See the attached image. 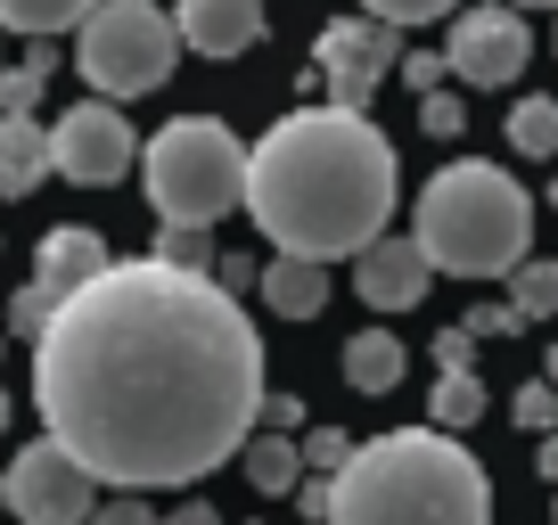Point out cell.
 I'll use <instances>...</instances> for the list:
<instances>
[{"label": "cell", "instance_id": "cell-1", "mask_svg": "<svg viewBox=\"0 0 558 525\" xmlns=\"http://www.w3.org/2000/svg\"><path fill=\"white\" fill-rule=\"evenodd\" d=\"M34 403L41 436L90 485H197L255 436L263 337L206 271L132 255L41 320Z\"/></svg>", "mask_w": 558, "mask_h": 525}, {"label": "cell", "instance_id": "cell-2", "mask_svg": "<svg viewBox=\"0 0 558 525\" xmlns=\"http://www.w3.org/2000/svg\"><path fill=\"white\" fill-rule=\"evenodd\" d=\"M395 190H402V164L369 115L296 107V115H279L246 148V197L239 206L255 213V230L279 255L329 262V255H362L369 239H386Z\"/></svg>", "mask_w": 558, "mask_h": 525}, {"label": "cell", "instance_id": "cell-3", "mask_svg": "<svg viewBox=\"0 0 558 525\" xmlns=\"http://www.w3.org/2000/svg\"><path fill=\"white\" fill-rule=\"evenodd\" d=\"M320 525H493L485 460L460 436H436V427L369 436L329 476Z\"/></svg>", "mask_w": 558, "mask_h": 525}, {"label": "cell", "instance_id": "cell-4", "mask_svg": "<svg viewBox=\"0 0 558 525\" xmlns=\"http://www.w3.org/2000/svg\"><path fill=\"white\" fill-rule=\"evenodd\" d=\"M411 246L427 271H452V280H501L534 255V197L485 157L444 164L411 213Z\"/></svg>", "mask_w": 558, "mask_h": 525}, {"label": "cell", "instance_id": "cell-5", "mask_svg": "<svg viewBox=\"0 0 558 525\" xmlns=\"http://www.w3.org/2000/svg\"><path fill=\"white\" fill-rule=\"evenodd\" d=\"M140 190L173 230H214L246 197V148L214 115H173L157 141L140 148Z\"/></svg>", "mask_w": 558, "mask_h": 525}, {"label": "cell", "instance_id": "cell-6", "mask_svg": "<svg viewBox=\"0 0 558 525\" xmlns=\"http://www.w3.org/2000/svg\"><path fill=\"white\" fill-rule=\"evenodd\" d=\"M173 58H181V34L157 0H90V17L74 25V66L107 107L148 99L173 74Z\"/></svg>", "mask_w": 558, "mask_h": 525}, {"label": "cell", "instance_id": "cell-7", "mask_svg": "<svg viewBox=\"0 0 558 525\" xmlns=\"http://www.w3.org/2000/svg\"><path fill=\"white\" fill-rule=\"evenodd\" d=\"M132 164H140V141H132V123H123V107L83 99V107H66V115L50 123V173L74 181V190H107V181H123Z\"/></svg>", "mask_w": 558, "mask_h": 525}, {"label": "cell", "instance_id": "cell-8", "mask_svg": "<svg viewBox=\"0 0 558 525\" xmlns=\"http://www.w3.org/2000/svg\"><path fill=\"white\" fill-rule=\"evenodd\" d=\"M395 58H402L395 25H378V17H337L313 41V74L329 83V107H345V115H369V99L395 74Z\"/></svg>", "mask_w": 558, "mask_h": 525}, {"label": "cell", "instance_id": "cell-9", "mask_svg": "<svg viewBox=\"0 0 558 525\" xmlns=\"http://www.w3.org/2000/svg\"><path fill=\"white\" fill-rule=\"evenodd\" d=\"M0 492H9V509H17V525H83L90 509H99V485H90L83 468H74L66 452H58L50 436L25 443L17 460H9V476H0Z\"/></svg>", "mask_w": 558, "mask_h": 525}, {"label": "cell", "instance_id": "cell-10", "mask_svg": "<svg viewBox=\"0 0 558 525\" xmlns=\"http://www.w3.org/2000/svg\"><path fill=\"white\" fill-rule=\"evenodd\" d=\"M525 58H534V25H525L518 9H460L452 17L444 74H460V83H476V90H501V83L525 74Z\"/></svg>", "mask_w": 558, "mask_h": 525}, {"label": "cell", "instance_id": "cell-11", "mask_svg": "<svg viewBox=\"0 0 558 525\" xmlns=\"http://www.w3.org/2000/svg\"><path fill=\"white\" fill-rule=\"evenodd\" d=\"M173 34H181V50H197V58H239V50L263 41V0H181Z\"/></svg>", "mask_w": 558, "mask_h": 525}, {"label": "cell", "instance_id": "cell-12", "mask_svg": "<svg viewBox=\"0 0 558 525\" xmlns=\"http://www.w3.org/2000/svg\"><path fill=\"white\" fill-rule=\"evenodd\" d=\"M427 262H418V246L411 239H369L362 246V271H353V288H362V304L369 313H411L418 296H427Z\"/></svg>", "mask_w": 558, "mask_h": 525}, {"label": "cell", "instance_id": "cell-13", "mask_svg": "<svg viewBox=\"0 0 558 525\" xmlns=\"http://www.w3.org/2000/svg\"><path fill=\"white\" fill-rule=\"evenodd\" d=\"M107 262H116V255H107V239H99V230L66 222V230H50V239L34 246V280H25V288H41L50 304H66L74 288H90V280H99Z\"/></svg>", "mask_w": 558, "mask_h": 525}, {"label": "cell", "instance_id": "cell-14", "mask_svg": "<svg viewBox=\"0 0 558 525\" xmlns=\"http://www.w3.org/2000/svg\"><path fill=\"white\" fill-rule=\"evenodd\" d=\"M41 173H50V132L34 115H0V197L41 190Z\"/></svg>", "mask_w": 558, "mask_h": 525}, {"label": "cell", "instance_id": "cell-15", "mask_svg": "<svg viewBox=\"0 0 558 525\" xmlns=\"http://www.w3.org/2000/svg\"><path fill=\"white\" fill-rule=\"evenodd\" d=\"M263 304H271L279 320H313L320 304H329V271H320V262H304V255L263 262Z\"/></svg>", "mask_w": 558, "mask_h": 525}, {"label": "cell", "instance_id": "cell-16", "mask_svg": "<svg viewBox=\"0 0 558 525\" xmlns=\"http://www.w3.org/2000/svg\"><path fill=\"white\" fill-rule=\"evenodd\" d=\"M402 369H411V353H402L395 329H353V345H345V386L353 394H395Z\"/></svg>", "mask_w": 558, "mask_h": 525}, {"label": "cell", "instance_id": "cell-17", "mask_svg": "<svg viewBox=\"0 0 558 525\" xmlns=\"http://www.w3.org/2000/svg\"><path fill=\"white\" fill-rule=\"evenodd\" d=\"M485 419V378L476 369H436V394H427V427L436 436H460V427Z\"/></svg>", "mask_w": 558, "mask_h": 525}, {"label": "cell", "instance_id": "cell-18", "mask_svg": "<svg viewBox=\"0 0 558 525\" xmlns=\"http://www.w3.org/2000/svg\"><path fill=\"white\" fill-rule=\"evenodd\" d=\"M239 460H246V485H255V492H271V501L304 485L296 436H246V443H239Z\"/></svg>", "mask_w": 558, "mask_h": 525}, {"label": "cell", "instance_id": "cell-19", "mask_svg": "<svg viewBox=\"0 0 558 525\" xmlns=\"http://www.w3.org/2000/svg\"><path fill=\"white\" fill-rule=\"evenodd\" d=\"M83 17H90V0H0V34H25V41H50Z\"/></svg>", "mask_w": 558, "mask_h": 525}, {"label": "cell", "instance_id": "cell-20", "mask_svg": "<svg viewBox=\"0 0 558 525\" xmlns=\"http://www.w3.org/2000/svg\"><path fill=\"white\" fill-rule=\"evenodd\" d=\"M509 313H518V320H550L558 313V255L550 262L525 255L518 271H509Z\"/></svg>", "mask_w": 558, "mask_h": 525}, {"label": "cell", "instance_id": "cell-21", "mask_svg": "<svg viewBox=\"0 0 558 525\" xmlns=\"http://www.w3.org/2000/svg\"><path fill=\"white\" fill-rule=\"evenodd\" d=\"M509 148H518V157H558V99H518L509 107Z\"/></svg>", "mask_w": 558, "mask_h": 525}, {"label": "cell", "instance_id": "cell-22", "mask_svg": "<svg viewBox=\"0 0 558 525\" xmlns=\"http://www.w3.org/2000/svg\"><path fill=\"white\" fill-rule=\"evenodd\" d=\"M148 262H165V271H214V230H173V222H157Z\"/></svg>", "mask_w": 558, "mask_h": 525}, {"label": "cell", "instance_id": "cell-23", "mask_svg": "<svg viewBox=\"0 0 558 525\" xmlns=\"http://www.w3.org/2000/svg\"><path fill=\"white\" fill-rule=\"evenodd\" d=\"M41 83H50V50L34 41V58H25V66H9V74H0V115H34Z\"/></svg>", "mask_w": 558, "mask_h": 525}, {"label": "cell", "instance_id": "cell-24", "mask_svg": "<svg viewBox=\"0 0 558 525\" xmlns=\"http://www.w3.org/2000/svg\"><path fill=\"white\" fill-rule=\"evenodd\" d=\"M296 460H304V476H337L353 460V436H345V427H304Z\"/></svg>", "mask_w": 558, "mask_h": 525}, {"label": "cell", "instance_id": "cell-25", "mask_svg": "<svg viewBox=\"0 0 558 525\" xmlns=\"http://www.w3.org/2000/svg\"><path fill=\"white\" fill-rule=\"evenodd\" d=\"M362 17H378V25H436V17H460V0H369Z\"/></svg>", "mask_w": 558, "mask_h": 525}, {"label": "cell", "instance_id": "cell-26", "mask_svg": "<svg viewBox=\"0 0 558 525\" xmlns=\"http://www.w3.org/2000/svg\"><path fill=\"white\" fill-rule=\"evenodd\" d=\"M418 132H427V141H460V132H469L460 90H427V99H418Z\"/></svg>", "mask_w": 558, "mask_h": 525}, {"label": "cell", "instance_id": "cell-27", "mask_svg": "<svg viewBox=\"0 0 558 525\" xmlns=\"http://www.w3.org/2000/svg\"><path fill=\"white\" fill-rule=\"evenodd\" d=\"M509 419H518V427H534V436H558V394H550V386H518V394H509Z\"/></svg>", "mask_w": 558, "mask_h": 525}, {"label": "cell", "instance_id": "cell-28", "mask_svg": "<svg viewBox=\"0 0 558 525\" xmlns=\"http://www.w3.org/2000/svg\"><path fill=\"white\" fill-rule=\"evenodd\" d=\"M395 74L418 90V99H427V90H444V58H436V50H411V58H395Z\"/></svg>", "mask_w": 558, "mask_h": 525}, {"label": "cell", "instance_id": "cell-29", "mask_svg": "<svg viewBox=\"0 0 558 525\" xmlns=\"http://www.w3.org/2000/svg\"><path fill=\"white\" fill-rule=\"evenodd\" d=\"M50 313H58V304L41 296V288H17V304H9V329H17V337H41V320H50Z\"/></svg>", "mask_w": 558, "mask_h": 525}, {"label": "cell", "instance_id": "cell-30", "mask_svg": "<svg viewBox=\"0 0 558 525\" xmlns=\"http://www.w3.org/2000/svg\"><path fill=\"white\" fill-rule=\"evenodd\" d=\"M83 525H157V509L140 501V492H116V501H107V509H90Z\"/></svg>", "mask_w": 558, "mask_h": 525}, {"label": "cell", "instance_id": "cell-31", "mask_svg": "<svg viewBox=\"0 0 558 525\" xmlns=\"http://www.w3.org/2000/svg\"><path fill=\"white\" fill-rule=\"evenodd\" d=\"M255 419L271 427V436H288V427H304V403H296V394H271V386H263V403H255Z\"/></svg>", "mask_w": 558, "mask_h": 525}, {"label": "cell", "instance_id": "cell-32", "mask_svg": "<svg viewBox=\"0 0 558 525\" xmlns=\"http://www.w3.org/2000/svg\"><path fill=\"white\" fill-rule=\"evenodd\" d=\"M460 329H469V337H518V329H525V320H518V313H509V304H476V313H469V320H460Z\"/></svg>", "mask_w": 558, "mask_h": 525}, {"label": "cell", "instance_id": "cell-33", "mask_svg": "<svg viewBox=\"0 0 558 525\" xmlns=\"http://www.w3.org/2000/svg\"><path fill=\"white\" fill-rule=\"evenodd\" d=\"M469 353H476L469 329H444V337H436V369H469Z\"/></svg>", "mask_w": 558, "mask_h": 525}, {"label": "cell", "instance_id": "cell-34", "mask_svg": "<svg viewBox=\"0 0 558 525\" xmlns=\"http://www.w3.org/2000/svg\"><path fill=\"white\" fill-rule=\"evenodd\" d=\"M157 525H222V509H214V501H181L173 517H157Z\"/></svg>", "mask_w": 558, "mask_h": 525}, {"label": "cell", "instance_id": "cell-35", "mask_svg": "<svg viewBox=\"0 0 558 525\" xmlns=\"http://www.w3.org/2000/svg\"><path fill=\"white\" fill-rule=\"evenodd\" d=\"M296 492H304V517H320V509H329V476H304Z\"/></svg>", "mask_w": 558, "mask_h": 525}, {"label": "cell", "instance_id": "cell-36", "mask_svg": "<svg viewBox=\"0 0 558 525\" xmlns=\"http://www.w3.org/2000/svg\"><path fill=\"white\" fill-rule=\"evenodd\" d=\"M534 468H542V485H558V436H542V452H534Z\"/></svg>", "mask_w": 558, "mask_h": 525}, {"label": "cell", "instance_id": "cell-37", "mask_svg": "<svg viewBox=\"0 0 558 525\" xmlns=\"http://www.w3.org/2000/svg\"><path fill=\"white\" fill-rule=\"evenodd\" d=\"M542 386H550V394H558V345H550V369H542Z\"/></svg>", "mask_w": 558, "mask_h": 525}, {"label": "cell", "instance_id": "cell-38", "mask_svg": "<svg viewBox=\"0 0 558 525\" xmlns=\"http://www.w3.org/2000/svg\"><path fill=\"white\" fill-rule=\"evenodd\" d=\"M518 9H558V0H518Z\"/></svg>", "mask_w": 558, "mask_h": 525}, {"label": "cell", "instance_id": "cell-39", "mask_svg": "<svg viewBox=\"0 0 558 525\" xmlns=\"http://www.w3.org/2000/svg\"><path fill=\"white\" fill-rule=\"evenodd\" d=\"M542 197H550V213H558V181H550V190H542Z\"/></svg>", "mask_w": 558, "mask_h": 525}, {"label": "cell", "instance_id": "cell-40", "mask_svg": "<svg viewBox=\"0 0 558 525\" xmlns=\"http://www.w3.org/2000/svg\"><path fill=\"white\" fill-rule=\"evenodd\" d=\"M0 427H9V394H0Z\"/></svg>", "mask_w": 558, "mask_h": 525}, {"label": "cell", "instance_id": "cell-41", "mask_svg": "<svg viewBox=\"0 0 558 525\" xmlns=\"http://www.w3.org/2000/svg\"><path fill=\"white\" fill-rule=\"evenodd\" d=\"M0 509H9V492H0Z\"/></svg>", "mask_w": 558, "mask_h": 525}, {"label": "cell", "instance_id": "cell-42", "mask_svg": "<svg viewBox=\"0 0 558 525\" xmlns=\"http://www.w3.org/2000/svg\"><path fill=\"white\" fill-rule=\"evenodd\" d=\"M0 345H9V329H0Z\"/></svg>", "mask_w": 558, "mask_h": 525}, {"label": "cell", "instance_id": "cell-43", "mask_svg": "<svg viewBox=\"0 0 558 525\" xmlns=\"http://www.w3.org/2000/svg\"><path fill=\"white\" fill-rule=\"evenodd\" d=\"M550 525H558V517H550Z\"/></svg>", "mask_w": 558, "mask_h": 525}]
</instances>
